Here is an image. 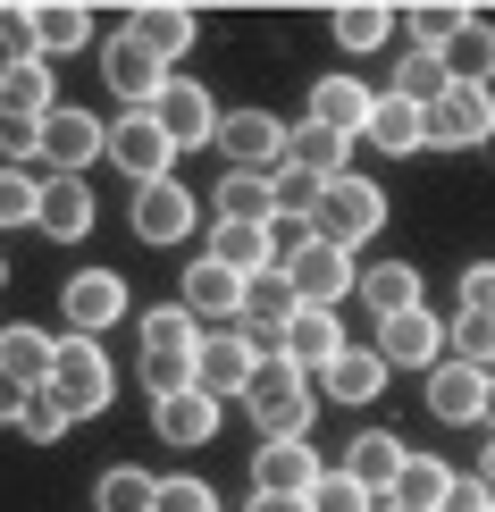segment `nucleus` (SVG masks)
Masks as SVG:
<instances>
[{
	"mask_svg": "<svg viewBox=\"0 0 495 512\" xmlns=\"http://www.w3.org/2000/svg\"><path fill=\"white\" fill-rule=\"evenodd\" d=\"M479 420H487V437H495V370H487V412Z\"/></svg>",
	"mask_w": 495,
	"mask_h": 512,
	"instance_id": "864d4df0",
	"label": "nucleus"
},
{
	"mask_svg": "<svg viewBox=\"0 0 495 512\" xmlns=\"http://www.w3.org/2000/svg\"><path fill=\"white\" fill-rule=\"evenodd\" d=\"M386 93H403V101H445L454 93V68H445V51H428V42H412V51L395 59V84H386Z\"/></svg>",
	"mask_w": 495,
	"mask_h": 512,
	"instance_id": "cd10ccee",
	"label": "nucleus"
},
{
	"mask_svg": "<svg viewBox=\"0 0 495 512\" xmlns=\"http://www.w3.org/2000/svg\"><path fill=\"white\" fill-rule=\"evenodd\" d=\"M344 160H353V143H344V135H328V126H311V118L294 126V160H286V168H303V177L336 185V177H353Z\"/></svg>",
	"mask_w": 495,
	"mask_h": 512,
	"instance_id": "c85d7f7f",
	"label": "nucleus"
},
{
	"mask_svg": "<svg viewBox=\"0 0 495 512\" xmlns=\"http://www.w3.org/2000/svg\"><path fill=\"white\" fill-rule=\"evenodd\" d=\"M328 34L344 42V51H378V42L395 34V9H378V0H344V9L328 17Z\"/></svg>",
	"mask_w": 495,
	"mask_h": 512,
	"instance_id": "4c0bfd02",
	"label": "nucleus"
},
{
	"mask_svg": "<svg viewBox=\"0 0 495 512\" xmlns=\"http://www.w3.org/2000/svg\"><path fill=\"white\" fill-rule=\"evenodd\" d=\"M311 512H378V496H370V487H361V479L336 462V471L311 487Z\"/></svg>",
	"mask_w": 495,
	"mask_h": 512,
	"instance_id": "c03bdc74",
	"label": "nucleus"
},
{
	"mask_svg": "<svg viewBox=\"0 0 495 512\" xmlns=\"http://www.w3.org/2000/svg\"><path fill=\"white\" fill-rule=\"evenodd\" d=\"M26 59H42L34 51V9H0V84H9Z\"/></svg>",
	"mask_w": 495,
	"mask_h": 512,
	"instance_id": "a18cd8bd",
	"label": "nucleus"
},
{
	"mask_svg": "<svg viewBox=\"0 0 495 512\" xmlns=\"http://www.w3.org/2000/svg\"><path fill=\"white\" fill-rule=\"evenodd\" d=\"M219 152H227V168H244V177H277V168L294 160V126H277L269 110H227Z\"/></svg>",
	"mask_w": 495,
	"mask_h": 512,
	"instance_id": "20e7f679",
	"label": "nucleus"
},
{
	"mask_svg": "<svg viewBox=\"0 0 495 512\" xmlns=\"http://www.w3.org/2000/svg\"><path fill=\"white\" fill-rule=\"evenodd\" d=\"M126 26H135V42L143 51H160V59H185L193 51V9H126Z\"/></svg>",
	"mask_w": 495,
	"mask_h": 512,
	"instance_id": "7c9ffc66",
	"label": "nucleus"
},
{
	"mask_svg": "<svg viewBox=\"0 0 495 512\" xmlns=\"http://www.w3.org/2000/svg\"><path fill=\"white\" fill-rule=\"evenodd\" d=\"M160 512H219V496L202 479H160Z\"/></svg>",
	"mask_w": 495,
	"mask_h": 512,
	"instance_id": "49530a36",
	"label": "nucleus"
},
{
	"mask_svg": "<svg viewBox=\"0 0 495 512\" xmlns=\"http://www.w3.org/2000/svg\"><path fill=\"white\" fill-rule=\"evenodd\" d=\"M454 479H462V471H445L437 454H412V462H403V479H395V496H386V504H412V512H437L445 496H454Z\"/></svg>",
	"mask_w": 495,
	"mask_h": 512,
	"instance_id": "2f4dec72",
	"label": "nucleus"
},
{
	"mask_svg": "<svg viewBox=\"0 0 495 512\" xmlns=\"http://www.w3.org/2000/svg\"><path fill=\"white\" fill-rule=\"evenodd\" d=\"M454 361H470V370H495V319H479V311H454Z\"/></svg>",
	"mask_w": 495,
	"mask_h": 512,
	"instance_id": "37998d69",
	"label": "nucleus"
},
{
	"mask_svg": "<svg viewBox=\"0 0 495 512\" xmlns=\"http://www.w3.org/2000/svg\"><path fill=\"white\" fill-rule=\"evenodd\" d=\"M51 395L68 403V420H93V412H110L118 378H110V353H101V336H59V361H51Z\"/></svg>",
	"mask_w": 495,
	"mask_h": 512,
	"instance_id": "7ed1b4c3",
	"label": "nucleus"
},
{
	"mask_svg": "<svg viewBox=\"0 0 495 512\" xmlns=\"http://www.w3.org/2000/svg\"><path fill=\"white\" fill-rule=\"evenodd\" d=\"M59 93H51V59H26L9 84H0V118H51Z\"/></svg>",
	"mask_w": 495,
	"mask_h": 512,
	"instance_id": "72a5a7b5",
	"label": "nucleus"
},
{
	"mask_svg": "<svg viewBox=\"0 0 495 512\" xmlns=\"http://www.w3.org/2000/svg\"><path fill=\"white\" fill-rule=\"evenodd\" d=\"M294 319H303V294H294V277H286V269H261V277L244 286V336H252L261 353H277V336H286Z\"/></svg>",
	"mask_w": 495,
	"mask_h": 512,
	"instance_id": "4468645a",
	"label": "nucleus"
},
{
	"mask_svg": "<svg viewBox=\"0 0 495 512\" xmlns=\"http://www.w3.org/2000/svg\"><path fill=\"white\" fill-rule=\"evenodd\" d=\"M93 512H160V479H143L135 462H118V471H101Z\"/></svg>",
	"mask_w": 495,
	"mask_h": 512,
	"instance_id": "e433bc0d",
	"label": "nucleus"
},
{
	"mask_svg": "<svg viewBox=\"0 0 495 512\" xmlns=\"http://www.w3.org/2000/svg\"><path fill=\"white\" fill-rule=\"evenodd\" d=\"M244 286H252V277H235V269H219V261L202 252V261L185 269V294H177V303H185L193 319H235V328H244Z\"/></svg>",
	"mask_w": 495,
	"mask_h": 512,
	"instance_id": "a211bd4d",
	"label": "nucleus"
},
{
	"mask_svg": "<svg viewBox=\"0 0 495 512\" xmlns=\"http://www.w3.org/2000/svg\"><path fill=\"white\" fill-rule=\"evenodd\" d=\"M34 219H42V177L0 168V227H34Z\"/></svg>",
	"mask_w": 495,
	"mask_h": 512,
	"instance_id": "a19ab883",
	"label": "nucleus"
},
{
	"mask_svg": "<svg viewBox=\"0 0 495 512\" xmlns=\"http://www.w3.org/2000/svg\"><path fill=\"white\" fill-rule=\"evenodd\" d=\"M59 319H68L76 336L118 328V319H126V277H118V269H76L68 294H59Z\"/></svg>",
	"mask_w": 495,
	"mask_h": 512,
	"instance_id": "f8f14e48",
	"label": "nucleus"
},
{
	"mask_svg": "<svg viewBox=\"0 0 495 512\" xmlns=\"http://www.w3.org/2000/svg\"><path fill=\"white\" fill-rule=\"evenodd\" d=\"M219 219H227V227H277L286 210H277V185H269V177L227 168V177H219Z\"/></svg>",
	"mask_w": 495,
	"mask_h": 512,
	"instance_id": "a878e982",
	"label": "nucleus"
},
{
	"mask_svg": "<svg viewBox=\"0 0 495 512\" xmlns=\"http://www.w3.org/2000/svg\"><path fill=\"white\" fill-rule=\"evenodd\" d=\"M403 462H412V445H403V437H386V429H361L353 445H344V471H353L361 487H370L378 504L395 496V479H403Z\"/></svg>",
	"mask_w": 495,
	"mask_h": 512,
	"instance_id": "aec40b11",
	"label": "nucleus"
},
{
	"mask_svg": "<svg viewBox=\"0 0 495 512\" xmlns=\"http://www.w3.org/2000/svg\"><path fill=\"white\" fill-rule=\"evenodd\" d=\"M17 395H26V387H9V378H0V420H17Z\"/></svg>",
	"mask_w": 495,
	"mask_h": 512,
	"instance_id": "603ef678",
	"label": "nucleus"
},
{
	"mask_svg": "<svg viewBox=\"0 0 495 512\" xmlns=\"http://www.w3.org/2000/svg\"><path fill=\"white\" fill-rule=\"evenodd\" d=\"M462 311L495 319V261H470V269H462Z\"/></svg>",
	"mask_w": 495,
	"mask_h": 512,
	"instance_id": "de8ad7c7",
	"label": "nucleus"
},
{
	"mask_svg": "<svg viewBox=\"0 0 495 512\" xmlns=\"http://www.w3.org/2000/svg\"><path fill=\"white\" fill-rule=\"evenodd\" d=\"M378 512H412V504H378Z\"/></svg>",
	"mask_w": 495,
	"mask_h": 512,
	"instance_id": "5fc2aeb1",
	"label": "nucleus"
},
{
	"mask_svg": "<svg viewBox=\"0 0 495 512\" xmlns=\"http://www.w3.org/2000/svg\"><path fill=\"white\" fill-rule=\"evenodd\" d=\"M17 429H26L34 445H59L76 420H68V403H59L51 387H26V395H17Z\"/></svg>",
	"mask_w": 495,
	"mask_h": 512,
	"instance_id": "ea45409f",
	"label": "nucleus"
},
{
	"mask_svg": "<svg viewBox=\"0 0 495 512\" xmlns=\"http://www.w3.org/2000/svg\"><path fill=\"white\" fill-rule=\"evenodd\" d=\"M454 319H437V311H403V319H378V361L386 370H437V361H454Z\"/></svg>",
	"mask_w": 495,
	"mask_h": 512,
	"instance_id": "39448f33",
	"label": "nucleus"
},
{
	"mask_svg": "<svg viewBox=\"0 0 495 512\" xmlns=\"http://www.w3.org/2000/svg\"><path fill=\"white\" fill-rule=\"evenodd\" d=\"M93 42V9H34V51L42 59H68Z\"/></svg>",
	"mask_w": 495,
	"mask_h": 512,
	"instance_id": "58836bf2",
	"label": "nucleus"
},
{
	"mask_svg": "<svg viewBox=\"0 0 495 512\" xmlns=\"http://www.w3.org/2000/svg\"><path fill=\"white\" fill-rule=\"evenodd\" d=\"M277 353H286V361H294V370H303V378H328V370H336V361L353 353V345H344L336 311H303V319H294L286 336H277Z\"/></svg>",
	"mask_w": 495,
	"mask_h": 512,
	"instance_id": "f3484780",
	"label": "nucleus"
},
{
	"mask_svg": "<svg viewBox=\"0 0 495 512\" xmlns=\"http://www.w3.org/2000/svg\"><path fill=\"white\" fill-rule=\"evenodd\" d=\"M42 160H51V177H84L93 160H110V126L59 101V110L42 118Z\"/></svg>",
	"mask_w": 495,
	"mask_h": 512,
	"instance_id": "1a4fd4ad",
	"label": "nucleus"
},
{
	"mask_svg": "<svg viewBox=\"0 0 495 512\" xmlns=\"http://www.w3.org/2000/svg\"><path fill=\"white\" fill-rule=\"evenodd\" d=\"M319 387H328V403H378V387H386V361H378V345L370 353H344L328 378H319Z\"/></svg>",
	"mask_w": 495,
	"mask_h": 512,
	"instance_id": "c9c22d12",
	"label": "nucleus"
},
{
	"mask_svg": "<svg viewBox=\"0 0 495 512\" xmlns=\"http://www.w3.org/2000/svg\"><path fill=\"white\" fill-rule=\"evenodd\" d=\"M244 412H252V429H261V445H269V437H303L319 395H311V378L294 370L286 353H261V370H252V387H244Z\"/></svg>",
	"mask_w": 495,
	"mask_h": 512,
	"instance_id": "f257e3e1",
	"label": "nucleus"
},
{
	"mask_svg": "<svg viewBox=\"0 0 495 512\" xmlns=\"http://www.w3.org/2000/svg\"><path fill=\"white\" fill-rule=\"evenodd\" d=\"M479 487L495 496V437H487V454H479Z\"/></svg>",
	"mask_w": 495,
	"mask_h": 512,
	"instance_id": "3c124183",
	"label": "nucleus"
},
{
	"mask_svg": "<svg viewBox=\"0 0 495 512\" xmlns=\"http://www.w3.org/2000/svg\"><path fill=\"white\" fill-rule=\"evenodd\" d=\"M319 479H328V462H319L303 437H269L261 454H252V496H311Z\"/></svg>",
	"mask_w": 495,
	"mask_h": 512,
	"instance_id": "ddd939ff",
	"label": "nucleus"
},
{
	"mask_svg": "<svg viewBox=\"0 0 495 512\" xmlns=\"http://www.w3.org/2000/svg\"><path fill=\"white\" fill-rule=\"evenodd\" d=\"M51 361H59L51 328H0V378L9 387H51Z\"/></svg>",
	"mask_w": 495,
	"mask_h": 512,
	"instance_id": "5701e85b",
	"label": "nucleus"
},
{
	"mask_svg": "<svg viewBox=\"0 0 495 512\" xmlns=\"http://www.w3.org/2000/svg\"><path fill=\"white\" fill-rule=\"evenodd\" d=\"M135 236L143 244H185L193 236V194L177 177H160V185H143L135 194Z\"/></svg>",
	"mask_w": 495,
	"mask_h": 512,
	"instance_id": "6ab92c4d",
	"label": "nucleus"
},
{
	"mask_svg": "<svg viewBox=\"0 0 495 512\" xmlns=\"http://www.w3.org/2000/svg\"><path fill=\"white\" fill-rule=\"evenodd\" d=\"M135 336H143V353H202V328H193V311H185V303L143 311V319H135Z\"/></svg>",
	"mask_w": 495,
	"mask_h": 512,
	"instance_id": "f704fd0d",
	"label": "nucleus"
},
{
	"mask_svg": "<svg viewBox=\"0 0 495 512\" xmlns=\"http://www.w3.org/2000/svg\"><path fill=\"white\" fill-rule=\"evenodd\" d=\"M42 236H59V244H76V236H93V185L84 177H42Z\"/></svg>",
	"mask_w": 495,
	"mask_h": 512,
	"instance_id": "4be33fe9",
	"label": "nucleus"
},
{
	"mask_svg": "<svg viewBox=\"0 0 495 512\" xmlns=\"http://www.w3.org/2000/svg\"><path fill=\"white\" fill-rule=\"evenodd\" d=\"M361 143H378L386 160L428 152V110H420V101H403V93H378V118H370V135H361Z\"/></svg>",
	"mask_w": 495,
	"mask_h": 512,
	"instance_id": "393cba45",
	"label": "nucleus"
},
{
	"mask_svg": "<svg viewBox=\"0 0 495 512\" xmlns=\"http://www.w3.org/2000/svg\"><path fill=\"white\" fill-rule=\"evenodd\" d=\"M378 227H386V194L370 177H336L328 194H319V210H311V236L336 244V252H361Z\"/></svg>",
	"mask_w": 495,
	"mask_h": 512,
	"instance_id": "f03ea898",
	"label": "nucleus"
},
{
	"mask_svg": "<svg viewBox=\"0 0 495 512\" xmlns=\"http://www.w3.org/2000/svg\"><path fill=\"white\" fill-rule=\"evenodd\" d=\"M361 303H370L378 319L420 311V269L412 261H370V269H361Z\"/></svg>",
	"mask_w": 495,
	"mask_h": 512,
	"instance_id": "bb28decb",
	"label": "nucleus"
},
{
	"mask_svg": "<svg viewBox=\"0 0 495 512\" xmlns=\"http://www.w3.org/2000/svg\"><path fill=\"white\" fill-rule=\"evenodd\" d=\"M101 76H110V93L126 101V110H152V101L168 93V59H160V51H143L135 26H118V34H110V51H101Z\"/></svg>",
	"mask_w": 495,
	"mask_h": 512,
	"instance_id": "6e6552de",
	"label": "nucleus"
},
{
	"mask_svg": "<svg viewBox=\"0 0 495 512\" xmlns=\"http://www.w3.org/2000/svg\"><path fill=\"white\" fill-rule=\"evenodd\" d=\"M495 135V93L487 84H454L445 101H428V143L437 152H479Z\"/></svg>",
	"mask_w": 495,
	"mask_h": 512,
	"instance_id": "0eeeda50",
	"label": "nucleus"
},
{
	"mask_svg": "<svg viewBox=\"0 0 495 512\" xmlns=\"http://www.w3.org/2000/svg\"><path fill=\"white\" fill-rule=\"evenodd\" d=\"M219 412H227L219 395H202V387H193V395L152 403V429H160V445H185V454H193V445H210V437H219Z\"/></svg>",
	"mask_w": 495,
	"mask_h": 512,
	"instance_id": "412c9836",
	"label": "nucleus"
},
{
	"mask_svg": "<svg viewBox=\"0 0 495 512\" xmlns=\"http://www.w3.org/2000/svg\"><path fill=\"white\" fill-rule=\"evenodd\" d=\"M252 370H261V345H252L244 328H210L202 336V353H193V378H202V395H235L244 403V387H252Z\"/></svg>",
	"mask_w": 495,
	"mask_h": 512,
	"instance_id": "9d476101",
	"label": "nucleus"
},
{
	"mask_svg": "<svg viewBox=\"0 0 495 512\" xmlns=\"http://www.w3.org/2000/svg\"><path fill=\"white\" fill-rule=\"evenodd\" d=\"M286 277H294V294H303V311H336L344 294H361V261H353V252H336V244H311Z\"/></svg>",
	"mask_w": 495,
	"mask_h": 512,
	"instance_id": "2eb2a0df",
	"label": "nucleus"
},
{
	"mask_svg": "<svg viewBox=\"0 0 495 512\" xmlns=\"http://www.w3.org/2000/svg\"><path fill=\"white\" fill-rule=\"evenodd\" d=\"M168 160H177V143L160 135V118H152V110H126V118L110 126V168H118L126 185H135V194L168 177Z\"/></svg>",
	"mask_w": 495,
	"mask_h": 512,
	"instance_id": "423d86ee",
	"label": "nucleus"
},
{
	"mask_svg": "<svg viewBox=\"0 0 495 512\" xmlns=\"http://www.w3.org/2000/svg\"><path fill=\"white\" fill-rule=\"evenodd\" d=\"M143 387H152V403L193 395V387H202V378H193V353H143Z\"/></svg>",
	"mask_w": 495,
	"mask_h": 512,
	"instance_id": "79ce46f5",
	"label": "nucleus"
},
{
	"mask_svg": "<svg viewBox=\"0 0 495 512\" xmlns=\"http://www.w3.org/2000/svg\"><path fill=\"white\" fill-rule=\"evenodd\" d=\"M210 261L219 269H235V277H261V269H277V252H269V227H210Z\"/></svg>",
	"mask_w": 495,
	"mask_h": 512,
	"instance_id": "c756f323",
	"label": "nucleus"
},
{
	"mask_svg": "<svg viewBox=\"0 0 495 512\" xmlns=\"http://www.w3.org/2000/svg\"><path fill=\"white\" fill-rule=\"evenodd\" d=\"M437 512H495V496L479 487V471H462V479H454V496H445Z\"/></svg>",
	"mask_w": 495,
	"mask_h": 512,
	"instance_id": "09e8293b",
	"label": "nucleus"
},
{
	"mask_svg": "<svg viewBox=\"0 0 495 512\" xmlns=\"http://www.w3.org/2000/svg\"><path fill=\"white\" fill-rule=\"evenodd\" d=\"M370 118H378V93H370L361 76H319V84H311V126L361 143V135H370Z\"/></svg>",
	"mask_w": 495,
	"mask_h": 512,
	"instance_id": "dca6fc26",
	"label": "nucleus"
},
{
	"mask_svg": "<svg viewBox=\"0 0 495 512\" xmlns=\"http://www.w3.org/2000/svg\"><path fill=\"white\" fill-rule=\"evenodd\" d=\"M428 412H437V420H479L487 412V370L437 361V370H428Z\"/></svg>",
	"mask_w": 495,
	"mask_h": 512,
	"instance_id": "b1692460",
	"label": "nucleus"
},
{
	"mask_svg": "<svg viewBox=\"0 0 495 512\" xmlns=\"http://www.w3.org/2000/svg\"><path fill=\"white\" fill-rule=\"evenodd\" d=\"M152 118H160V135L177 143V152H185V143H219V126H227V110L193 76H168V93L152 101Z\"/></svg>",
	"mask_w": 495,
	"mask_h": 512,
	"instance_id": "9b49d317",
	"label": "nucleus"
},
{
	"mask_svg": "<svg viewBox=\"0 0 495 512\" xmlns=\"http://www.w3.org/2000/svg\"><path fill=\"white\" fill-rule=\"evenodd\" d=\"M445 68H454V84H487L495 76V26H487L479 9H470V26L445 42Z\"/></svg>",
	"mask_w": 495,
	"mask_h": 512,
	"instance_id": "473e14b6",
	"label": "nucleus"
},
{
	"mask_svg": "<svg viewBox=\"0 0 495 512\" xmlns=\"http://www.w3.org/2000/svg\"><path fill=\"white\" fill-rule=\"evenodd\" d=\"M252 512H311V496H252Z\"/></svg>",
	"mask_w": 495,
	"mask_h": 512,
	"instance_id": "8fccbe9b",
	"label": "nucleus"
},
{
	"mask_svg": "<svg viewBox=\"0 0 495 512\" xmlns=\"http://www.w3.org/2000/svg\"><path fill=\"white\" fill-rule=\"evenodd\" d=\"M0 286H9V261H0Z\"/></svg>",
	"mask_w": 495,
	"mask_h": 512,
	"instance_id": "6e6d98bb",
	"label": "nucleus"
},
{
	"mask_svg": "<svg viewBox=\"0 0 495 512\" xmlns=\"http://www.w3.org/2000/svg\"><path fill=\"white\" fill-rule=\"evenodd\" d=\"M0 168H9V160H0Z\"/></svg>",
	"mask_w": 495,
	"mask_h": 512,
	"instance_id": "4d7b16f0",
	"label": "nucleus"
}]
</instances>
